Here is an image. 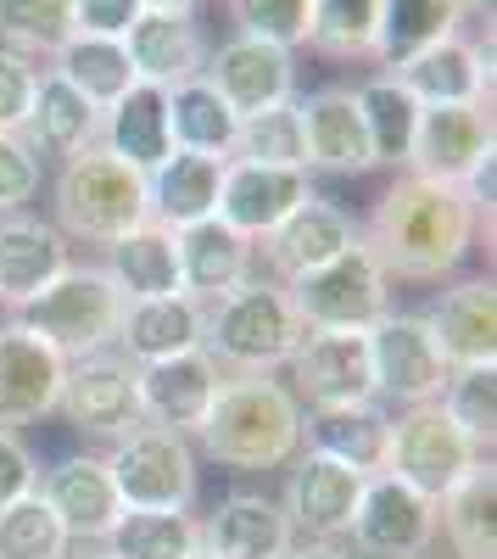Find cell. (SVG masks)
Segmentation results:
<instances>
[{
  "label": "cell",
  "instance_id": "obj_2",
  "mask_svg": "<svg viewBox=\"0 0 497 559\" xmlns=\"http://www.w3.org/2000/svg\"><path fill=\"white\" fill-rule=\"evenodd\" d=\"M196 442L223 471H286L302 453V403L280 376H223Z\"/></svg>",
  "mask_w": 497,
  "mask_h": 559
},
{
  "label": "cell",
  "instance_id": "obj_34",
  "mask_svg": "<svg viewBox=\"0 0 497 559\" xmlns=\"http://www.w3.org/2000/svg\"><path fill=\"white\" fill-rule=\"evenodd\" d=\"M112 274V286L129 297V302H141V297H173L179 292V252H173V229L146 218L141 229H129V236H118L107 247V263Z\"/></svg>",
  "mask_w": 497,
  "mask_h": 559
},
{
  "label": "cell",
  "instance_id": "obj_21",
  "mask_svg": "<svg viewBox=\"0 0 497 559\" xmlns=\"http://www.w3.org/2000/svg\"><path fill=\"white\" fill-rule=\"evenodd\" d=\"M218 386H223V369L202 347L146 364L141 369V419L146 426H162V431H179V437H196Z\"/></svg>",
  "mask_w": 497,
  "mask_h": 559
},
{
  "label": "cell",
  "instance_id": "obj_7",
  "mask_svg": "<svg viewBox=\"0 0 497 559\" xmlns=\"http://www.w3.org/2000/svg\"><path fill=\"white\" fill-rule=\"evenodd\" d=\"M291 308L302 331H369V324L391 308V280L375 263V252L357 236L341 258L319 263L291 280Z\"/></svg>",
  "mask_w": 497,
  "mask_h": 559
},
{
  "label": "cell",
  "instance_id": "obj_15",
  "mask_svg": "<svg viewBox=\"0 0 497 559\" xmlns=\"http://www.w3.org/2000/svg\"><path fill=\"white\" fill-rule=\"evenodd\" d=\"M313 197H319V191H313L307 168H268V163L230 157V163H223V191H218V213L213 218H223L246 241H263Z\"/></svg>",
  "mask_w": 497,
  "mask_h": 559
},
{
  "label": "cell",
  "instance_id": "obj_44",
  "mask_svg": "<svg viewBox=\"0 0 497 559\" xmlns=\"http://www.w3.org/2000/svg\"><path fill=\"white\" fill-rule=\"evenodd\" d=\"M241 163H268V168H302V129H296V96L241 118L235 129V152Z\"/></svg>",
  "mask_w": 497,
  "mask_h": 559
},
{
  "label": "cell",
  "instance_id": "obj_5",
  "mask_svg": "<svg viewBox=\"0 0 497 559\" xmlns=\"http://www.w3.org/2000/svg\"><path fill=\"white\" fill-rule=\"evenodd\" d=\"M123 308H129V297L112 286V274L101 263H68L34 302L17 308V324H28L34 336H45L73 364L89 353H107L118 342Z\"/></svg>",
  "mask_w": 497,
  "mask_h": 559
},
{
  "label": "cell",
  "instance_id": "obj_10",
  "mask_svg": "<svg viewBox=\"0 0 497 559\" xmlns=\"http://www.w3.org/2000/svg\"><path fill=\"white\" fill-rule=\"evenodd\" d=\"M57 414L68 419V431L89 442H112L129 426H141V369H134L118 347L73 358L62 376Z\"/></svg>",
  "mask_w": 497,
  "mask_h": 559
},
{
  "label": "cell",
  "instance_id": "obj_29",
  "mask_svg": "<svg viewBox=\"0 0 497 559\" xmlns=\"http://www.w3.org/2000/svg\"><path fill=\"white\" fill-rule=\"evenodd\" d=\"M202 324H207V302L173 292V297H141L123 308V324H118V353L146 369V364H162V358H179V353H196L202 347Z\"/></svg>",
  "mask_w": 497,
  "mask_h": 559
},
{
  "label": "cell",
  "instance_id": "obj_11",
  "mask_svg": "<svg viewBox=\"0 0 497 559\" xmlns=\"http://www.w3.org/2000/svg\"><path fill=\"white\" fill-rule=\"evenodd\" d=\"M347 537L369 559H425L436 548V498H425L402 476L380 471L357 492Z\"/></svg>",
  "mask_w": 497,
  "mask_h": 559
},
{
  "label": "cell",
  "instance_id": "obj_19",
  "mask_svg": "<svg viewBox=\"0 0 497 559\" xmlns=\"http://www.w3.org/2000/svg\"><path fill=\"white\" fill-rule=\"evenodd\" d=\"M202 73L218 96L235 107V118L268 112V107L296 96V51H280V45H263V39H241V34H230L218 51H207Z\"/></svg>",
  "mask_w": 497,
  "mask_h": 559
},
{
  "label": "cell",
  "instance_id": "obj_8",
  "mask_svg": "<svg viewBox=\"0 0 497 559\" xmlns=\"http://www.w3.org/2000/svg\"><path fill=\"white\" fill-rule=\"evenodd\" d=\"M409 174L436 179V185H464V191L492 213V102L420 107Z\"/></svg>",
  "mask_w": 497,
  "mask_h": 559
},
{
  "label": "cell",
  "instance_id": "obj_9",
  "mask_svg": "<svg viewBox=\"0 0 497 559\" xmlns=\"http://www.w3.org/2000/svg\"><path fill=\"white\" fill-rule=\"evenodd\" d=\"M364 342H369V369H375V397L380 403H397V408L436 403L447 376H453L420 313L386 308L364 331Z\"/></svg>",
  "mask_w": 497,
  "mask_h": 559
},
{
  "label": "cell",
  "instance_id": "obj_4",
  "mask_svg": "<svg viewBox=\"0 0 497 559\" xmlns=\"http://www.w3.org/2000/svg\"><path fill=\"white\" fill-rule=\"evenodd\" d=\"M51 207H57V229L68 241L84 247H112L118 236L141 229L151 218V191L146 174H134L129 163H118L107 146H89L78 157H68L57 168L51 185Z\"/></svg>",
  "mask_w": 497,
  "mask_h": 559
},
{
  "label": "cell",
  "instance_id": "obj_39",
  "mask_svg": "<svg viewBox=\"0 0 497 559\" xmlns=\"http://www.w3.org/2000/svg\"><path fill=\"white\" fill-rule=\"evenodd\" d=\"M307 51L330 62H380V0H313Z\"/></svg>",
  "mask_w": 497,
  "mask_h": 559
},
{
  "label": "cell",
  "instance_id": "obj_26",
  "mask_svg": "<svg viewBox=\"0 0 497 559\" xmlns=\"http://www.w3.org/2000/svg\"><path fill=\"white\" fill-rule=\"evenodd\" d=\"M123 51H129L134 79L173 90V84H185L207 68L213 45H207L196 12H141L134 28L123 34Z\"/></svg>",
  "mask_w": 497,
  "mask_h": 559
},
{
  "label": "cell",
  "instance_id": "obj_12",
  "mask_svg": "<svg viewBox=\"0 0 497 559\" xmlns=\"http://www.w3.org/2000/svg\"><path fill=\"white\" fill-rule=\"evenodd\" d=\"M481 459H492V453H481L453 419L441 414V403H420V408L391 414V459H386V471L402 476L409 487H420L425 498H441Z\"/></svg>",
  "mask_w": 497,
  "mask_h": 559
},
{
  "label": "cell",
  "instance_id": "obj_54",
  "mask_svg": "<svg viewBox=\"0 0 497 559\" xmlns=\"http://www.w3.org/2000/svg\"><path fill=\"white\" fill-rule=\"evenodd\" d=\"M425 559H436V554H425ZM447 559H453V554H447Z\"/></svg>",
  "mask_w": 497,
  "mask_h": 559
},
{
  "label": "cell",
  "instance_id": "obj_32",
  "mask_svg": "<svg viewBox=\"0 0 497 559\" xmlns=\"http://www.w3.org/2000/svg\"><path fill=\"white\" fill-rule=\"evenodd\" d=\"M436 537H447L453 559H497V471H492V459L470 464L436 498Z\"/></svg>",
  "mask_w": 497,
  "mask_h": 559
},
{
  "label": "cell",
  "instance_id": "obj_14",
  "mask_svg": "<svg viewBox=\"0 0 497 559\" xmlns=\"http://www.w3.org/2000/svg\"><path fill=\"white\" fill-rule=\"evenodd\" d=\"M386 73L409 90L420 107H459V102H492V34H447L436 45L386 62Z\"/></svg>",
  "mask_w": 497,
  "mask_h": 559
},
{
  "label": "cell",
  "instance_id": "obj_24",
  "mask_svg": "<svg viewBox=\"0 0 497 559\" xmlns=\"http://www.w3.org/2000/svg\"><path fill=\"white\" fill-rule=\"evenodd\" d=\"M420 319L431 324V336H436L447 369L497 364V286H492V274L447 286Z\"/></svg>",
  "mask_w": 497,
  "mask_h": 559
},
{
  "label": "cell",
  "instance_id": "obj_41",
  "mask_svg": "<svg viewBox=\"0 0 497 559\" xmlns=\"http://www.w3.org/2000/svg\"><path fill=\"white\" fill-rule=\"evenodd\" d=\"M73 34V0H0V45H12L34 62L57 57Z\"/></svg>",
  "mask_w": 497,
  "mask_h": 559
},
{
  "label": "cell",
  "instance_id": "obj_20",
  "mask_svg": "<svg viewBox=\"0 0 497 559\" xmlns=\"http://www.w3.org/2000/svg\"><path fill=\"white\" fill-rule=\"evenodd\" d=\"M39 498L51 503V515L73 543H107V532L123 515V498L107 476L101 453H68L51 471H39Z\"/></svg>",
  "mask_w": 497,
  "mask_h": 559
},
{
  "label": "cell",
  "instance_id": "obj_46",
  "mask_svg": "<svg viewBox=\"0 0 497 559\" xmlns=\"http://www.w3.org/2000/svg\"><path fill=\"white\" fill-rule=\"evenodd\" d=\"M39 197V157L23 146V134H0V218L23 213Z\"/></svg>",
  "mask_w": 497,
  "mask_h": 559
},
{
  "label": "cell",
  "instance_id": "obj_35",
  "mask_svg": "<svg viewBox=\"0 0 497 559\" xmlns=\"http://www.w3.org/2000/svg\"><path fill=\"white\" fill-rule=\"evenodd\" d=\"M168 123H173V152H207V157H230L235 152L241 118L207 84V73L168 90Z\"/></svg>",
  "mask_w": 497,
  "mask_h": 559
},
{
  "label": "cell",
  "instance_id": "obj_53",
  "mask_svg": "<svg viewBox=\"0 0 497 559\" xmlns=\"http://www.w3.org/2000/svg\"><path fill=\"white\" fill-rule=\"evenodd\" d=\"M185 559H218V554H207V548H196V554H185Z\"/></svg>",
  "mask_w": 497,
  "mask_h": 559
},
{
  "label": "cell",
  "instance_id": "obj_13",
  "mask_svg": "<svg viewBox=\"0 0 497 559\" xmlns=\"http://www.w3.org/2000/svg\"><path fill=\"white\" fill-rule=\"evenodd\" d=\"M286 386L307 408H347V403H380L364 331H307L286 364Z\"/></svg>",
  "mask_w": 497,
  "mask_h": 559
},
{
  "label": "cell",
  "instance_id": "obj_52",
  "mask_svg": "<svg viewBox=\"0 0 497 559\" xmlns=\"http://www.w3.org/2000/svg\"><path fill=\"white\" fill-rule=\"evenodd\" d=\"M62 559H112V554H107L101 543H73V548H68Z\"/></svg>",
  "mask_w": 497,
  "mask_h": 559
},
{
  "label": "cell",
  "instance_id": "obj_37",
  "mask_svg": "<svg viewBox=\"0 0 497 559\" xmlns=\"http://www.w3.org/2000/svg\"><path fill=\"white\" fill-rule=\"evenodd\" d=\"M101 548L112 559H185L202 548V521L191 509H123Z\"/></svg>",
  "mask_w": 497,
  "mask_h": 559
},
{
  "label": "cell",
  "instance_id": "obj_47",
  "mask_svg": "<svg viewBox=\"0 0 497 559\" xmlns=\"http://www.w3.org/2000/svg\"><path fill=\"white\" fill-rule=\"evenodd\" d=\"M34 84H39V62L0 45V134H17L34 102Z\"/></svg>",
  "mask_w": 497,
  "mask_h": 559
},
{
  "label": "cell",
  "instance_id": "obj_27",
  "mask_svg": "<svg viewBox=\"0 0 497 559\" xmlns=\"http://www.w3.org/2000/svg\"><path fill=\"white\" fill-rule=\"evenodd\" d=\"M291 543L296 532L268 492H223L202 521V548L218 559H286Z\"/></svg>",
  "mask_w": 497,
  "mask_h": 559
},
{
  "label": "cell",
  "instance_id": "obj_31",
  "mask_svg": "<svg viewBox=\"0 0 497 559\" xmlns=\"http://www.w3.org/2000/svg\"><path fill=\"white\" fill-rule=\"evenodd\" d=\"M302 448H319L357 476H380L391 459V408L386 403H347V408H307Z\"/></svg>",
  "mask_w": 497,
  "mask_h": 559
},
{
  "label": "cell",
  "instance_id": "obj_36",
  "mask_svg": "<svg viewBox=\"0 0 497 559\" xmlns=\"http://www.w3.org/2000/svg\"><path fill=\"white\" fill-rule=\"evenodd\" d=\"M352 96H357V112H364L375 168H409V146H414V129H420V102L391 73L364 79Z\"/></svg>",
  "mask_w": 497,
  "mask_h": 559
},
{
  "label": "cell",
  "instance_id": "obj_1",
  "mask_svg": "<svg viewBox=\"0 0 497 559\" xmlns=\"http://www.w3.org/2000/svg\"><path fill=\"white\" fill-rule=\"evenodd\" d=\"M481 202L464 185H436L402 168L386 197L375 202L364 229V247L375 252V263L386 269V280H414V286H436L447 280L481 236Z\"/></svg>",
  "mask_w": 497,
  "mask_h": 559
},
{
  "label": "cell",
  "instance_id": "obj_45",
  "mask_svg": "<svg viewBox=\"0 0 497 559\" xmlns=\"http://www.w3.org/2000/svg\"><path fill=\"white\" fill-rule=\"evenodd\" d=\"M307 17H313V0H230L235 34L280 45V51H302L307 45Z\"/></svg>",
  "mask_w": 497,
  "mask_h": 559
},
{
  "label": "cell",
  "instance_id": "obj_23",
  "mask_svg": "<svg viewBox=\"0 0 497 559\" xmlns=\"http://www.w3.org/2000/svg\"><path fill=\"white\" fill-rule=\"evenodd\" d=\"M73 263V241L51 218L34 213H7L0 218V308H23L34 302L51 280Z\"/></svg>",
  "mask_w": 497,
  "mask_h": 559
},
{
  "label": "cell",
  "instance_id": "obj_18",
  "mask_svg": "<svg viewBox=\"0 0 497 559\" xmlns=\"http://www.w3.org/2000/svg\"><path fill=\"white\" fill-rule=\"evenodd\" d=\"M369 476H357L352 464L319 453V448H302L291 459V476H286V521L296 537H347L352 526V509H357V492H364Z\"/></svg>",
  "mask_w": 497,
  "mask_h": 559
},
{
  "label": "cell",
  "instance_id": "obj_25",
  "mask_svg": "<svg viewBox=\"0 0 497 559\" xmlns=\"http://www.w3.org/2000/svg\"><path fill=\"white\" fill-rule=\"evenodd\" d=\"M179 252V292L196 302H218L223 292H235L257 269V241L235 236L223 218H202L191 229H173Z\"/></svg>",
  "mask_w": 497,
  "mask_h": 559
},
{
  "label": "cell",
  "instance_id": "obj_16",
  "mask_svg": "<svg viewBox=\"0 0 497 559\" xmlns=\"http://www.w3.org/2000/svg\"><path fill=\"white\" fill-rule=\"evenodd\" d=\"M296 129H302V168L307 174H369L375 152L364 134V112L347 84H325L296 96Z\"/></svg>",
  "mask_w": 497,
  "mask_h": 559
},
{
  "label": "cell",
  "instance_id": "obj_49",
  "mask_svg": "<svg viewBox=\"0 0 497 559\" xmlns=\"http://www.w3.org/2000/svg\"><path fill=\"white\" fill-rule=\"evenodd\" d=\"M141 12H146L141 0H73L78 34H101V39H123Z\"/></svg>",
  "mask_w": 497,
  "mask_h": 559
},
{
  "label": "cell",
  "instance_id": "obj_30",
  "mask_svg": "<svg viewBox=\"0 0 497 559\" xmlns=\"http://www.w3.org/2000/svg\"><path fill=\"white\" fill-rule=\"evenodd\" d=\"M23 146L34 157H78L89 146H101V107H89L68 79H57L51 68H39V84H34V102H28V118H23Z\"/></svg>",
  "mask_w": 497,
  "mask_h": 559
},
{
  "label": "cell",
  "instance_id": "obj_17",
  "mask_svg": "<svg viewBox=\"0 0 497 559\" xmlns=\"http://www.w3.org/2000/svg\"><path fill=\"white\" fill-rule=\"evenodd\" d=\"M62 376H68V358L34 336L28 324H0V426L23 431L34 419L57 414L62 397Z\"/></svg>",
  "mask_w": 497,
  "mask_h": 559
},
{
  "label": "cell",
  "instance_id": "obj_51",
  "mask_svg": "<svg viewBox=\"0 0 497 559\" xmlns=\"http://www.w3.org/2000/svg\"><path fill=\"white\" fill-rule=\"evenodd\" d=\"M141 7H146V12H196L202 0H141Z\"/></svg>",
  "mask_w": 497,
  "mask_h": 559
},
{
  "label": "cell",
  "instance_id": "obj_22",
  "mask_svg": "<svg viewBox=\"0 0 497 559\" xmlns=\"http://www.w3.org/2000/svg\"><path fill=\"white\" fill-rule=\"evenodd\" d=\"M364 229L352 224V213L347 207H336L330 197H313V202H302L275 236H263L257 241V252H263V263L275 269L268 280H280V286H291L296 274H307V269H319V263H330V258H341Z\"/></svg>",
  "mask_w": 497,
  "mask_h": 559
},
{
  "label": "cell",
  "instance_id": "obj_28",
  "mask_svg": "<svg viewBox=\"0 0 497 559\" xmlns=\"http://www.w3.org/2000/svg\"><path fill=\"white\" fill-rule=\"evenodd\" d=\"M101 146L129 163L134 174H157L173 157V123H168V90L134 79L123 96L101 112Z\"/></svg>",
  "mask_w": 497,
  "mask_h": 559
},
{
  "label": "cell",
  "instance_id": "obj_48",
  "mask_svg": "<svg viewBox=\"0 0 497 559\" xmlns=\"http://www.w3.org/2000/svg\"><path fill=\"white\" fill-rule=\"evenodd\" d=\"M28 492H39V464H34V453L17 431L0 426V509L28 498Z\"/></svg>",
  "mask_w": 497,
  "mask_h": 559
},
{
  "label": "cell",
  "instance_id": "obj_6",
  "mask_svg": "<svg viewBox=\"0 0 497 559\" xmlns=\"http://www.w3.org/2000/svg\"><path fill=\"white\" fill-rule=\"evenodd\" d=\"M107 476L123 498V509H191L202 471H196V448L191 437L162 431V426H129L123 437H112Z\"/></svg>",
  "mask_w": 497,
  "mask_h": 559
},
{
  "label": "cell",
  "instance_id": "obj_42",
  "mask_svg": "<svg viewBox=\"0 0 497 559\" xmlns=\"http://www.w3.org/2000/svg\"><path fill=\"white\" fill-rule=\"evenodd\" d=\"M441 414L481 448L492 453V431H497V364H475V369H453L441 386Z\"/></svg>",
  "mask_w": 497,
  "mask_h": 559
},
{
  "label": "cell",
  "instance_id": "obj_38",
  "mask_svg": "<svg viewBox=\"0 0 497 559\" xmlns=\"http://www.w3.org/2000/svg\"><path fill=\"white\" fill-rule=\"evenodd\" d=\"M51 73L68 79L89 107H112L123 90L134 84V68H129V51L123 39H101V34H73L62 51L51 57Z\"/></svg>",
  "mask_w": 497,
  "mask_h": 559
},
{
  "label": "cell",
  "instance_id": "obj_50",
  "mask_svg": "<svg viewBox=\"0 0 497 559\" xmlns=\"http://www.w3.org/2000/svg\"><path fill=\"white\" fill-rule=\"evenodd\" d=\"M286 559H357L341 537H296L291 548H286Z\"/></svg>",
  "mask_w": 497,
  "mask_h": 559
},
{
  "label": "cell",
  "instance_id": "obj_43",
  "mask_svg": "<svg viewBox=\"0 0 497 559\" xmlns=\"http://www.w3.org/2000/svg\"><path fill=\"white\" fill-rule=\"evenodd\" d=\"M68 548L73 537L62 532V521L51 515V503L39 492L0 509V559H62Z\"/></svg>",
  "mask_w": 497,
  "mask_h": 559
},
{
  "label": "cell",
  "instance_id": "obj_40",
  "mask_svg": "<svg viewBox=\"0 0 497 559\" xmlns=\"http://www.w3.org/2000/svg\"><path fill=\"white\" fill-rule=\"evenodd\" d=\"M464 28V0H380V62H397Z\"/></svg>",
  "mask_w": 497,
  "mask_h": 559
},
{
  "label": "cell",
  "instance_id": "obj_3",
  "mask_svg": "<svg viewBox=\"0 0 497 559\" xmlns=\"http://www.w3.org/2000/svg\"><path fill=\"white\" fill-rule=\"evenodd\" d=\"M302 336L307 331L291 308V292L280 280L252 274L246 286L207 302L202 353L223 369V376H280L291 364V353L302 347Z\"/></svg>",
  "mask_w": 497,
  "mask_h": 559
},
{
  "label": "cell",
  "instance_id": "obj_33",
  "mask_svg": "<svg viewBox=\"0 0 497 559\" xmlns=\"http://www.w3.org/2000/svg\"><path fill=\"white\" fill-rule=\"evenodd\" d=\"M223 163H230V157L173 152L157 174H146L151 218L168 224V229H191V224L213 218V213H218V191H223Z\"/></svg>",
  "mask_w": 497,
  "mask_h": 559
}]
</instances>
